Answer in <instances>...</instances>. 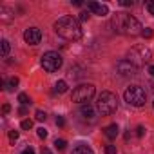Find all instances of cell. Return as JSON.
Listing matches in <instances>:
<instances>
[{
    "mask_svg": "<svg viewBox=\"0 0 154 154\" xmlns=\"http://www.w3.org/2000/svg\"><path fill=\"white\" fill-rule=\"evenodd\" d=\"M120 4H122V6H125V8H129V6H132L134 2H132V0H120Z\"/></svg>",
    "mask_w": 154,
    "mask_h": 154,
    "instance_id": "27",
    "label": "cell"
},
{
    "mask_svg": "<svg viewBox=\"0 0 154 154\" xmlns=\"http://www.w3.org/2000/svg\"><path fill=\"white\" fill-rule=\"evenodd\" d=\"M136 134L141 138V136H145V127L143 125H138V129H136Z\"/></svg>",
    "mask_w": 154,
    "mask_h": 154,
    "instance_id": "25",
    "label": "cell"
},
{
    "mask_svg": "<svg viewBox=\"0 0 154 154\" xmlns=\"http://www.w3.org/2000/svg\"><path fill=\"white\" fill-rule=\"evenodd\" d=\"M18 102H20L22 105H27V103H31V98H29L26 93H20V94H18Z\"/></svg>",
    "mask_w": 154,
    "mask_h": 154,
    "instance_id": "16",
    "label": "cell"
},
{
    "mask_svg": "<svg viewBox=\"0 0 154 154\" xmlns=\"http://www.w3.org/2000/svg\"><path fill=\"white\" fill-rule=\"evenodd\" d=\"M145 8H147V11H149L150 15H154V2H152V0H149V2H145Z\"/></svg>",
    "mask_w": 154,
    "mask_h": 154,
    "instance_id": "20",
    "label": "cell"
},
{
    "mask_svg": "<svg viewBox=\"0 0 154 154\" xmlns=\"http://www.w3.org/2000/svg\"><path fill=\"white\" fill-rule=\"evenodd\" d=\"M141 35H143L145 38H150V36H152V31H150V27H145V31H141Z\"/></svg>",
    "mask_w": 154,
    "mask_h": 154,
    "instance_id": "26",
    "label": "cell"
},
{
    "mask_svg": "<svg viewBox=\"0 0 154 154\" xmlns=\"http://www.w3.org/2000/svg\"><path fill=\"white\" fill-rule=\"evenodd\" d=\"M152 107H154V103H152Z\"/></svg>",
    "mask_w": 154,
    "mask_h": 154,
    "instance_id": "35",
    "label": "cell"
},
{
    "mask_svg": "<svg viewBox=\"0 0 154 154\" xmlns=\"http://www.w3.org/2000/svg\"><path fill=\"white\" fill-rule=\"evenodd\" d=\"M116 71H118L122 76H131V74H136L138 67H136L132 62H129V60H120V62L116 63Z\"/></svg>",
    "mask_w": 154,
    "mask_h": 154,
    "instance_id": "8",
    "label": "cell"
},
{
    "mask_svg": "<svg viewBox=\"0 0 154 154\" xmlns=\"http://www.w3.org/2000/svg\"><path fill=\"white\" fill-rule=\"evenodd\" d=\"M36 134H38V138H45V136H47V131H45L44 127H40V129L36 131Z\"/></svg>",
    "mask_w": 154,
    "mask_h": 154,
    "instance_id": "24",
    "label": "cell"
},
{
    "mask_svg": "<svg viewBox=\"0 0 154 154\" xmlns=\"http://www.w3.org/2000/svg\"><path fill=\"white\" fill-rule=\"evenodd\" d=\"M65 140H54V147L58 149V150H65Z\"/></svg>",
    "mask_w": 154,
    "mask_h": 154,
    "instance_id": "18",
    "label": "cell"
},
{
    "mask_svg": "<svg viewBox=\"0 0 154 154\" xmlns=\"http://www.w3.org/2000/svg\"><path fill=\"white\" fill-rule=\"evenodd\" d=\"M65 91H67V84H65L63 80H60V82L54 84V93H60V94H62V93H65Z\"/></svg>",
    "mask_w": 154,
    "mask_h": 154,
    "instance_id": "14",
    "label": "cell"
},
{
    "mask_svg": "<svg viewBox=\"0 0 154 154\" xmlns=\"http://www.w3.org/2000/svg\"><path fill=\"white\" fill-rule=\"evenodd\" d=\"M123 98H125V102H127L129 105H132V107H141V105H145V102H147V93H145L140 85H131V87L125 89Z\"/></svg>",
    "mask_w": 154,
    "mask_h": 154,
    "instance_id": "4",
    "label": "cell"
},
{
    "mask_svg": "<svg viewBox=\"0 0 154 154\" xmlns=\"http://www.w3.org/2000/svg\"><path fill=\"white\" fill-rule=\"evenodd\" d=\"M24 40H26L29 45H36V44H40V40H42V33H40V29H38V27H29V29H26V33H24Z\"/></svg>",
    "mask_w": 154,
    "mask_h": 154,
    "instance_id": "9",
    "label": "cell"
},
{
    "mask_svg": "<svg viewBox=\"0 0 154 154\" xmlns=\"http://www.w3.org/2000/svg\"><path fill=\"white\" fill-rule=\"evenodd\" d=\"M20 154H35V150H33V149H26V150L20 152Z\"/></svg>",
    "mask_w": 154,
    "mask_h": 154,
    "instance_id": "31",
    "label": "cell"
},
{
    "mask_svg": "<svg viewBox=\"0 0 154 154\" xmlns=\"http://www.w3.org/2000/svg\"><path fill=\"white\" fill-rule=\"evenodd\" d=\"M56 125H58V127H63V125H65V120H63L62 116H58V118H56Z\"/></svg>",
    "mask_w": 154,
    "mask_h": 154,
    "instance_id": "28",
    "label": "cell"
},
{
    "mask_svg": "<svg viewBox=\"0 0 154 154\" xmlns=\"http://www.w3.org/2000/svg\"><path fill=\"white\" fill-rule=\"evenodd\" d=\"M105 154H116V147L114 145H107L105 147Z\"/></svg>",
    "mask_w": 154,
    "mask_h": 154,
    "instance_id": "23",
    "label": "cell"
},
{
    "mask_svg": "<svg viewBox=\"0 0 154 154\" xmlns=\"http://www.w3.org/2000/svg\"><path fill=\"white\" fill-rule=\"evenodd\" d=\"M31 127H33V120H24V122H22V129H24V131H29Z\"/></svg>",
    "mask_w": 154,
    "mask_h": 154,
    "instance_id": "19",
    "label": "cell"
},
{
    "mask_svg": "<svg viewBox=\"0 0 154 154\" xmlns=\"http://www.w3.org/2000/svg\"><path fill=\"white\" fill-rule=\"evenodd\" d=\"M80 20H82V22L89 20V15H87V13H80Z\"/></svg>",
    "mask_w": 154,
    "mask_h": 154,
    "instance_id": "29",
    "label": "cell"
},
{
    "mask_svg": "<svg viewBox=\"0 0 154 154\" xmlns=\"http://www.w3.org/2000/svg\"><path fill=\"white\" fill-rule=\"evenodd\" d=\"M114 24H116V27L122 31V33H125V35H131V36H136V35H141V24L138 22V18H134V17H131V15H118L116 17V20H114Z\"/></svg>",
    "mask_w": 154,
    "mask_h": 154,
    "instance_id": "2",
    "label": "cell"
},
{
    "mask_svg": "<svg viewBox=\"0 0 154 154\" xmlns=\"http://www.w3.org/2000/svg\"><path fill=\"white\" fill-rule=\"evenodd\" d=\"M40 63H42V67H44V71H45V72H56V71L62 67L63 60H62V56H60L58 53L49 51V53H45V54L42 56Z\"/></svg>",
    "mask_w": 154,
    "mask_h": 154,
    "instance_id": "6",
    "label": "cell"
},
{
    "mask_svg": "<svg viewBox=\"0 0 154 154\" xmlns=\"http://www.w3.org/2000/svg\"><path fill=\"white\" fill-rule=\"evenodd\" d=\"M96 107H98V111H100L103 116H109V114L116 112V109H118L116 94H112V93H109V91H103V93L98 96Z\"/></svg>",
    "mask_w": 154,
    "mask_h": 154,
    "instance_id": "3",
    "label": "cell"
},
{
    "mask_svg": "<svg viewBox=\"0 0 154 154\" xmlns=\"http://www.w3.org/2000/svg\"><path fill=\"white\" fill-rule=\"evenodd\" d=\"M80 114H82L85 120H89V122H94V120H96V112H94V109H93L91 105H84L82 111H80Z\"/></svg>",
    "mask_w": 154,
    "mask_h": 154,
    "instance_id": "11",
    "label": "cell"
},
{
    "mask_svg": "<svg viewBox=\"0 0 154 154\" xmlns=\"http://www.w3.org/2000/svg\"><path fill=\"white\" fill-rule=\"evenodd\" d=\"M149 72H150V74L154 76V65H150V67H149Z\"/></svg>",
    "mask_w": 154,
    "mask_h": 154,
    "instance_id": "33",
    "label": "cell"
},
{
    "mask_svg": "<svg viewBox=\"0 0 154 154\" xmlns=\"http://www.w3.org/2000/svg\"><path fill=\"white\" fill-rule=\"evenodd\" d=\"M93 96H94V85L93 84H82L72 91L71 100L74 103H87Z\"/></svg>",
    "mask_w": 154,
    "mask_h": 154,
    "instance_id": "5",
    "label": "cell"
},
{
    "mask_svg": "<svg viewBox=\"0 0 154 154\" xmlns=\"http://www.w3.org/2000/svg\"><path fill=\"white\" fill-rule=\"evenodd\" d=\"M9 140L15 143V141L18 140V131H9Z\"/></svg>",
    "mask_w": 154,
    "mask_h": 154,
    "instance_id": "21",
    "label": "cell"
},
{
    "mask_svg": "<svg viewBox=\"0 0 154 154\" xmlns=\"http://www.w3.org/2000/svg\"><path fill=\"white\" fill-rule=\"evenodd\" d=\"M18 112H20V114H26V112H27V109H26V107H24V105H22V107H20V109H18Z\"/></svg>",
    "mask_w": 154,
    "mask_h": 154,
    "instance_id": "32",
    "label": "cell"
},
{
    "mask_svg": "<svg viewBox=\"0 0 154 154\" xmlns=\"http://www.w3.org/2000/svg\"><path fill=\"white\" fill-rule=\"evenodd\" d=\"M150 60V51L145 49V47H134L131 53H129V62H132L136 67L143 65L145 62Z\"/></svg>",
    "mask_w": 154,
    "mask_h": 154,
    "instance_id": "7",
    "label": "cell"
},
{
    "mask_svg": "<svg viewBox=\"0 0 154 154\" xmlns=\"http://www.w3.org/2000/svg\"><path fill=\"white\" fill-rule=\"evenodd\" d=\"M9 111H11V107H9V105H8V103H6V105H4V107H2V112H4V114H8V112H9Z\"/></svg>",
    "mask_w": 154,
    "mask_h": 154,
    "instance_id": "30",
    "label": "cell"
},
{
    "mask_svg": "<svg viewBox=\"0 0 154 154\" xmlns=\"http://www.w3.org/2000/svg\"><path fill=\"white\" fill-rule=\"evenodd\" d=\"M118 132H120V129H118L116 123H111V125H107V127L103 129V134H105L109 140H114V138L118 136Z\"/></svg>",
    "mask_w": 154,
    "mask_h": 154,
    "instance_id": "12",
    "label": "cell"
},
{
    "mask_svg": "<svg viewBox=\"0 0 154 154\" xmlns=\"http://www.w3.org/2000/svg\"><path fill=\"white\" fill-rule=\"evenodd\" d=\"M45 118H47V116H45L44 111H36V120H38V122H44Z\"/></svg>",
    "mask_w": 154,
    "mask_h": 154,
    "instance_id": "22",
    "label": "cell"
},
{
    "mask_svg": "<svg viewBox=\"0 0 154 154\" xmlns=\"http://www.w3.org/2000/svg\"><path fill=\"white\" fill-rule=\"evenodd\" d=\"M42 154H53V152H51L49 149H44V150H42Z\"/></svg>",
    "mask_w": 154,
    "mask_h": 154,
    "instance_id": "34",
    "label": "cell"
},
{
    "mask_svg": "<svg viewBox=\"0 0 154 154\" xmlns=\"http://www.w3.org/2000/svg\"><path fill=\"white\" fill-rule=\"evenodd\" d=\"M72 154H94L87 145H78V147H74L72 149Z\"/></svg>",
    "mask_w": 154,
    "mask_h": 154,
    "instance_id": "13",
    "label": "cell"
},
{
    "mask_svg": "<svg viewBox=\"0 0 154 154\" xmlns=\"http://www.w3.org/2000/svg\"><path fill=\"white\" fill-rule=\"evenodd\" d=\"M54 31L58 36H62L63 40H80L82 38V27L78 24V20L72 17H62L54 22Z\"/></svg>",
    "mask_w": 154,
    "mask_h": 154,
    "instance_id": "1",
    "label": "cell"
},
{
    "mask_svg": "<svg viewBox=\"0 0 154 154\" xmlns=\"http://www.w3.org/2000/svg\"><path fill=\"white\" fill-rule=\"evenodd\" d=\"M17 85H18V78H17V76H13V78H9V82H8V84L4 82V87H6V89H13V87L17 89Z\"/></svg>",
    "mask_w": 154,
    "mask_h": 154,
    "instance_id": "15",
    "label": "cell"
},
{
    "mask_svg": "<svg viewBox=\"0 0 154 154\" xmlns=\"http://www.w3.org/2000/svg\"><path fill=\"white\" fill-rule=\"evenodd\" d=\"M9 53V42L8 40H2V58H6Z\"/></svg>",
    "mask_w": 154,
    "mask_h": 154,
    "instance_id": "17",
    "label": "cell"
},
{
    "mask_svg": "<svg viewBox=\"0 0 154 154\" xmlns=\"http://www.w3.org/2000/svg\"><path fill=\"white\" fill-rule=\"evenodd\" d=\"M87 8L94 13V15H98V17H107L109 15V8L105 6V4H98V2H87Z\"/></svg>",
    "mask_w": 154,
    "mask_h": 154,
    "instance_id": "10",
    "label": "cell"
}]
</instances>
